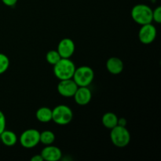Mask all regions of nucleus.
I'll list each match as a JSON object with an SVG mask.
<instances>
[{"instance_id":"nucleus-1","label":"nucleus","mask_w":161,"mask_h":161,"mask_svg":"<svg viewBox=\"0 0 161 161\" xmlns=\"http://www.w3.org/2000/svg\"><path fill=\"white\" fill-rule=\"evenodd\" d=\"M75 65L70 58H61L53 65V73L60 80L72 79L75 70Z\"/></svg>"},{"instance_id":"nucleus-2","label":"nucleus","mask_w":161,"mask_h":161,"mask_svg":"<svg viewBox=\"0 0 161 161\" xmlns=\"http://www.w3.org/2000/svg\"><path fill=\"white\" fill-rule=\"evenodd\" d=\"M132 19L140 25L153 22V9L146 4H137L131 9Z\"/></svg>"},{"instance_id":"nucleus-3","label":"nucleus","mask_w":161,"mask_h":161,"mask_svg":"<svg viewBox=\"0 0 161 161\" xmlns=\"http://www.w3.org/2000/svg\"><path fill=\"white\" fill-rule=\"evenodd\" d=\"M110 138L113 144L116 147H126L130 142V131L126 127L117 125L111 129Z\"/></svg>"},{"instance_id":"nucleus-4","label":"nucleus","mask_w":161,"mask_h":161,"mask_svg":"<svg viewBox=\"0 0 161 161\" xmlns=\"http://www.w3.org/2000/svg\"><path fill=\"white\" fill-rule=\"evenodd\" d=\"M72 119L73 113L67 105H59L52 110V120L58 125H67Z\"/></svg>"},{"instance_id":"nucleus-5","label":"nucleus","mask_w":161,"mask_h":161,"mask_svg":"<svg viewBox=\"0 0 161 161\" xmlns=\"http://www.w3.org/2000/svg\"><path fill=\"white\" fill-rule=\"evenodd\" d=\"M72 79L78 86H88L94 79V70L89 66H80L75 69Z\"/></svg>"},{"instance_id":"nucleus-6","label":"nucleus","mask_w":161,"mask_h":161,"mask_svg":"<svg viewBox=\"0 0 161 161\" xmlns=\"http://www.w3.org/2000/svg\"><path fill=\"white\" fill-rule=\"evenodd\" d=\"M40 132L36 129H28L20 135L19 138L20 145L26 149L36 147L39 143Z\"/></svg>"},{"instance_id":"nucleus-7","label":"nucleus","mask_w":161,"mask_h":161,"mask_svg":"<svg viewBox=\"0 0 161 161\" xmlns=\"http://www.w3.org/2000/svg\"><path fill=\"white\" fill-rule=\"evenodd\" d=\"M141 26L138 31V39L140 42L146 45L152 43L157 38V31L156 27L152 23L146 24Z\"/></svg>"},{"instance_id":"nucleus-8","label":"nucleus","mask_w":161,"mask_h":161,"mask_svg":"<svg viewBox=\"0 0 161 161\" xmlns=\"http://www.w3.org/2000/svg\"><path fill=\"white\" fill-rule=\"evenodd\" d=\"M78 88V85L75 83L73 79L60 80L58 84V92L61 96L65 97H73Z\"/></svg>"},{"instance_id":"nucleus-9","label":"nucleus","mask_w":161,"mask_h":161,"mask_svg":"<svg viewBox=\"0 0 161 161\" xmlns=\"http://www.w3.org/2000/svg\"><path fill=\"white\" fill-rule=\"evenodd\" d=\"M75 46L73 40L69 38L61 39L58 45V52L61 58H70L73 55Z\"/></svg>"},{"instance_id":"nucleus-10","label":"nucleus","mask_w":161,"mask_h":161,"mask_svg":"<svg viewBox=\"0 0 161 161\" xmlns=\"http://www.w3.org/2000/svg\"><path fill=\"white\" fill-rule=\"evenodd\" d=\"M73 97L75 102L79 105L84 106L89 104L91 101L92 93L88 86H78Z\"/></svg>"},{"instance_id":"nucleus-11","label":"nucleus","mask_w":161,"mask_h":161,"mask_svg":"<svg viewBox=\"0 0 161 161\" xmlns=\"http://www.w3.org/2000/svg\"><path fill=\"white\" fill-rule=\"evenodd\" d=\"M40 154L43 160L47 161H58L62 157V152L61 149L53 146V144L46 146Z\"/></svg>"},{"instance_id":"nucleus-12","label":"nucleus","mask_w":161,"mask_h":161,"mask_svg":"<svg viewBox=\"0 0 161 161\" xmlns=\"http://www.w3.org/2000/svg\"><path fill=\"white\" fill-rule=\"evenodd\" d=\"M124 68L122 60L116 57H112L106 61V69L113 75H119L123 72Z\"/></svg>"},{"instance_id":"nucleus-13","label":"nucleus","mask_w":161,"mask_h":161,"mask_svg":"<svg viewBox=\"0 0 161 161\" xmlns=\"http://www.w3.org/2000/svg\"><path fill=\"white\" fill-rule=\"evenodd\" d=\"M0 139L2 142L6 146H13L17 142V135L9 130H4L0 134Z\"/></svg>"},{"instance_id":"nucleus-14","label":"nucleus","mask_w":161,"mask_h":161,"mask_svg":"<svg viewBox=\"0 0 161 161\" xmlns=\"http://www.w3.org/2000/svg\"><path fill=\"white\" fill-rule=\"evenodd\" d=\"M102 123L104 127L111 130L118 125V116L113 113H106L102 116Z\"/></svg>"},{"instance_id":"nucleus-15","label":"nucleus","mask_w":161,"mask_h":161,"mask_svg":"<svg viewBox=\"0 0 161 161\" xmlns=\"http://www.w3.org/2000/svg\"><path fill=\"white\" fill-rule=\"evenodd\" d=\"M36 119L41 123H48L52 120V109L48 107H41L36 113Z\"/></svg>"},{"instance_id":"nucleus-16","label":"nucleus","mask_w":161,"mask_h":161,"mask_svg":"<svg viewBox=\"0 0 161 161\" xmlns=\"http://www.w3.org/2000/svg\"><path fill=\"white\" fill-rule=\"evenodd\" d=\"M55 141V135L51 130H44L41 132L40 136H39V142L45 146L52 145Z\"/></svg>"},{"instance_id":"nucleus-17","label":"nucleus","mask_w":161,"mask_h":161,"mask_svg":"<svg viewBox=\"0 0 161 161\" xmlns=\"http://www.w3.org/2000/svg\"><path fill=\"white\" fill-rule=\"evenodd\" d=\"M61 58L58 50H50L46 54V60L49 64H52V65H54L55 64H57L61 60Z\"/></svg>"},{"instance_id":"nucleus-18","label":"nucleus","mask_w":161,"mask_h":161,"mask_svg":"<svg viewBox=\"0 0 161 161\" xmlns=\"http://www.w3.org/2000/svg\"><path fill=\"white\" fill-rule=\"evenodd\" d=\"M9 59L6 54L0 53V75L5 73L9 69Z\"/></svg>"},{"instance_id":"nucleus-19","label":"nucleus","mask_w":161,"mask_h":161,"mask_svg":"<svg viewBox=\"0 0 161 161\" xmlns=\"http://www.w3.org/2000/svg\"><path fill=\"white\" fill-rule=\"evenodd\" d=\"M153 21H155L156 23H161V7L157 6L155 9L153 10Z\"/></svg>"},{"instance_id":"nucleus-20","label":"nucleus","mask_w":161,"mask_h":161,"mask_svg":"<svg viewBox=\"0 0 161 161\" xmlns=\"http://www.w3.org/2000/svg\"><path fill=\"white\" fill-rule=\"evenodd\" d=\"M6 116H5L4 113L0 110V134L6 130Z\"/></svg>"},{"instance_id":"nucleus-21","label":"nucleus","mask_w":161,"mask_h":161,"mask_svg":"<svg viewBox=\"0 0 161 161\" xmlns=\"http://www.w3.org/2000/svg\"><path fill=\"white\" fill-rule=\"evenodd\" d=\"M3 2V3L6 6H9V7H13V6H15L17 4V1L18 0H1Z\"/></svg>"},{"instance_id":"nucleus-22","label":"nucleus","mask_w":161,"mask_h":161,"mask_svg":"<svg viewBox=\"0 0 161 161\" xmlns=\"http://www.w3.org/2000/svg\"><path fill=\"white\" fill-rule=\"evenodd\" d=\"M118 125L126 127V125H127V119L125 118H118Z\"/></svg>"},{"instance_id":"nucleus-23","label":"nucleus","mask_w":161,"mask_h":161,"mask_svg":"<svg viewBox=\"0 0 161 161\" xmlns=\"http://www.w3.org/2000/svg\"><path fill=\"white\" fill-rule=\"evenodd\" d=\"M31 161H43V159H42L41 154H36L34 157H31Z\"/></svg>"}]
</instances>
